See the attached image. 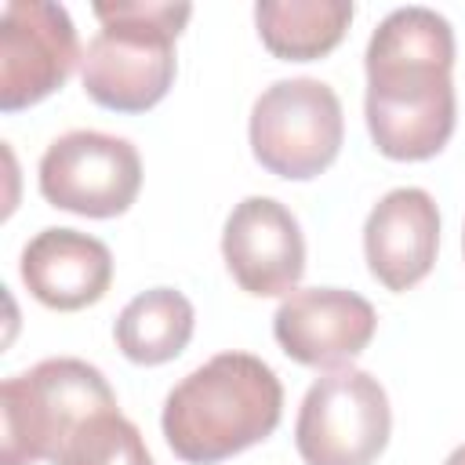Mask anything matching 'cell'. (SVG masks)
<instances>
[{"mask_svg":"<svg viewBox=\"0 0 465 465\" xmlns=\"http://www.w3.org/2000/svg\"><path fill=\"white\" fill-rule=\"evenodd\" d=\"M352 22L349 0H258L254 25L269 54L283 62H316L331 54Z\"/></svg>","mask_w":465,"mask_h":465,"instance_id":"cell-13","label":"cell"},{"mask_svg":"<svg viewBox=\"0 0 465 465\" xmlns=\"http://www.w3.org/2000/svg\"><path fill=\"white\" fill-rule=\"evenodd\" d=\"M84 62L62 4L7 0L0 11V109L18 113L54 94Z\"/></svg>","mask_w":465,"mask_h":465,"instance_id":"cell-8","label":"cell"},{"mask_svg":"<svg viewBox=\"0 0 465 465\" xmlns=\"http://www.w3.org/2000/svg\"><path fill=\"white\" fill-rule=\"evenodd\" d=\"M280 414L276 371L251 352H218L167 392L160 429L185 465H218L272 436Z\"/></svg>","mask_w":465,"mask_h":465,"instance_id":"cell-2","label":"cell"},{"mask_svg":"<svg viewBox=\"0 0 465 465\" xmlns=\"http://www.w3.org/2000/svg\"><path fill=\"white\" fill-rule=\"evenodd\" d=\"M461 251H465V229H461Z\"/></svg>","mask_w":465,"mask_h":465,"instance_id":"cell-17","label":"cell"},{"mask_svg":"<svg viewBox=\"0 0 465 465\" xmlns=\"http://www.w3.org/2000/svg\"><path fill=\"white\" fill-rule=\"evenodd\" d=\"M374 331V305L363 294L341 287L291 291L272 316L276 345L302 367H345L371 345Z\"/></svg>","mask_w":465,"mask_h":465,"instance_id":"cell-10","label":"cell"},{"mask_svg":"<svg viewBox=\"0 0 465 465\" xmlns=\"http://www.w3.org/2000/svg\"><path fill=\"white\" fill-rule=\"evenodd\" d=\"M25 291L58 312H76L105 298L113 283V254L98 236L51 225L22 247Z\"/></svg>","mask_w":465,"mask_h":465,"instance_id":"cell-12","label":"cell"},{"mask_svg":"<svg viewBox=\"0 0 465 465\" xmlns=\"http://www.w3.org/2000/svg\"><path fill=\"white\" fill-rule=\"evenodd\" d=\"M98 36L84 51V91L113 113H145L163 102L174 84V40L193 18L189 4L116 0L94 4Z\"/></svg>","mask_w":465,"mask_h":465,"instance_id":"cell-3","label":"cell"},{"mask_svg":"<svg viewBox=\"0 0 465 465\" xmlns=\"http://www.w3.org/2000/svg\"><path fill=\"white\" fill-rule=\"evenodd\" d=\"M58 465H156L138 425L109 407L80 425V432L65 443Z\"/></svg>","mask_w":465,"mask_h":465,"instance_id":"cell-15","label":"cell"},{"mask_svg":"<svg viewBox=\"0 0 465 465\" xmlns=\"http://www.w3.org/2000/svg\"><path fill=\"white\" fill-rule=\"evenodd\" d=\"M367 131L381 156L432 160L454 134V29L432 7L389 11L367 44Z\"/></svg>","mask_w":465,"mask_h":465,"instance_id":"cell-1","label":"cell"},{"mask_svg":"<svg viewBox=\"0 0 465 465\" xmlns=\"http://www.w3.org/2000/svg\"><path fill=\"white\" fill-rule=\"evenodd\" d=\"M436 251H440V211L425 189L403 185L385 193L371 207L363 225V254L371 276L385 291L400 294L421 283L436 265Z\"/></svg>","mask_w":465,"mask_h":465,"instance_id":"cell-11","label":"cell"},{"mask_svg":"<svg viewBox=\"0 0 465 465\" xmlns=\"http://www.w3.org/2000/svg\"><path fill=\"white\" fill-rule=\"evenodd\" d=\"M109 407H116V396L105 374L76 356L40 360L22 374L4 378L0 465H58L65 443L80 432V425Z\"/></svg>","mask_w":465,"mask_h":465,"instance_id":"cell-4","label":"cell"},{"mask_svg":"<svg viewBox=\"0 0 465 465\" xmlns=\"http://www.w3.org/2000/svg\"><path fill=\"white\" fill-rule=\"evenodd\" d=\"M389 432L392 411L381 381L345 363L309 385L294 421V447L305 465H374Z\"/></svg>","mask_w":465,"mask_h":465,"instance_id":"cell-6","label":"cell"},{"mask_svg":"<svg viewBox=\"0 0 465 465\" xmlns=\"http://www.w3.org/2000/svg\"><path fill=\"white\" fill-rule=\"evenodd\" d=\"M222 258L240 291L254 298L291 294L305 272V236L280 200L247 196L225 218Z\"/></svg>","mask_w":465,"mask_h":465,"instance_id":"cell-9","label":"cell"},{"mask_svg":"<svg viewBox=\"0 0 465 465\" xmlns=\"http://www.w3.org/2000/svg\"><path fill=\"white\" fill-rule=\"evenodd\" d=\"M40 196L84 218L124 214L142 189V156L127 138L105 131H65L40 156Z\"/></svg>","mask_w":465,"mask_h":465,"instance_id":"cell-7","label":"cell"},{"mask_svg":"<svg viewBox=\"0 0 465 465\" xmlns=\"http://www.w3.org/2000/svg\"><path fill=\"white\" fill-rule=\"evenodd\" d=\"M443 465H465V443H461V447H454V450L447 454V461H443Z\"/></svg>","mask_w":465,"mask_h":465,"instance_id":"cell-16","label":"cell"},{"mask_svg":"<svg viewBox=\"0 0 465 465\" xmlns=\"http://www.w3.org/2000/svg\"><path fill=\"white\" fill-rule=\"evenodd\" d=\"M193 327H196L193 302L174 287H153L134 294L120 309L113 323V338L131 363L160 367L182 356V349L193 338Z\"/></svg>","mask_w":465,"mask_h":465,"instance_id":"cell-14","label":"cell"},{"mask_svg":"<svg viewBox=\"0 0 465 465\" xmlns=\"http://www.w3.org/2000/svg\"><path fill=\"white\" fill-rule=\"evenodd\" d=\"M247 138L254 160L269 174L309 182L338 160L345 138L341 102L323 80H276L254 98Z\"/></svg>","mask_w":465,"mask_h":465,"instance_id":"cell-5","label":"cell"}]
</instances>
